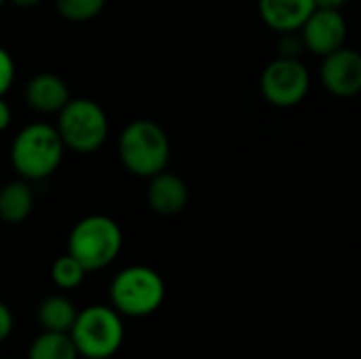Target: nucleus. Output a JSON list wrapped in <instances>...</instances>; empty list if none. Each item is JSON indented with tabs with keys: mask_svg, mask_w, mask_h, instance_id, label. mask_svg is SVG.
Returning a JSON list of instances; mask_svg holds the SVG:
<instances>
[{
	"mask_svg": "<svg viewBox=\"0 0 361 359\" xmlns=\"http://www.w3.org/2000/svg\"><path fill=\"white\" fill-rule=\"evenodd\" d=\"M171 144L165 129L152 118L131 121L118 138V159L137 178H154L167 169Z\"/></svg>",
	"mask_w": 361,
	"mask_h": 359,
	"instance_id": "nucleus-1",
	"label": "nucleus"
},
{
	"mask_svg": "<svg viewBox=\"0 0 361 359\" xmlns=\"http://www.w3.org/2000/svg\"><path fill=\"white\" fill-rule=\"evenodd\" d=\"M66 144L57 127L32 123L23 127L11 144V165L19 178L30 182L44 180L57 171L63 159Z\"/></svg>",
	"mask_w": 361,
	"mask_h": 359,
	"instance_id": "nucleus-2",
	"label": "nucleus"
},
{
	"mask_svg": "<svg viewBox=\"0 0 361 359\" xmlns=\"http://www.w3.org/2000/svg\"><path fill=\"white\" fill-rule=\"evenodd\" d=\"M123 248V231L116 220L104 214L85 216L74 224L68 237V252L91 271L106 269L116 260Z\"/></svg>",
	"mask_w": 361,
	"mask_h": 359,
	"instance_id": "nucleus-3",
	"label": "nucleus"
},
{
	"mask_svg": "<svg viewBox=\"0 0 361 359\" xmlns=\"http://www.w3.org/2000/svg\"><path fill=\"white\" fill-rule=\"evenodd\" d=\"M70 336L80 353L87 359L112 358L125 339L123 315L114 307L91 305L78 311L76 324L70 330Z\"/></svg>",
	"mask_w": 361,
	"mask_h": 359,
	"instance_id": "nucleus-4",
	"label": "nucleus"
},
{
	"mask_svg": "<svg viewBox=\"0 0 361 359\" xmlns=\"http://www.w3.org/2000/svg\"><path fill=\"white\" fill-rule=\"evenodd\" d=\"M165 300V281L150 267H127L110 284V303L125 317L152 315Z\"/></svg>",
	"mask_w": 361,
	"mask_h": 359,
	"instance_id": "nucleus-5",
	"label": "nucleus"
},
{
	"mask_svg": "<svg viewBox=\"0 0 361 359\" xmlns=\"http://www.w3.org/2000/svg\"><path fill=\"white\" fill-rule=\"evenodd\" d=\"M57 131L68 150L78 154L95 152L110 133L106 110L89 97H72L57 114Z\"/></svg>",
	"mask_w": 361,
	"mask_h": 359,
	"instance_id": "nucleus-6",
	"label": "nucleus"
},
{
	"mask_svg": "<svg viewBox=\"0 0 361 359\" xmlns=\"http://www.w3.org/2000/svg\"><path fill=\"white\" fill-rule=\"evenodd\" d=\"M311 89V74L298 57L273 59L260 76L262 97L275 108L298 106Z\"/></svg>",
	"mask_w": 361,
	"mask_h": 359,
	"instance_id": "nucleus-7",
	"label": "nucleus"
},
{
	"mask_svg": "<svg viewBox=\"0 0 361 359\" xmlns=\"http://www.w3.org/2000/svg\"><path fill=\"white\" fill-rule=\"evenodd\" d=\"M347 21L336 8H315L309 21L300 30L305 49L317 57H326L345 47L347 40Z\"/></svg>",
	"mask_w": 361,
	"mask_h": 359,
	"instance_id": "nucleus-8",
	"label": "nucleus"
},
{
	"mask_svg": "<svg viewBox=\"0 0 361 359\" xmlns=\"http://www.w3.org/2000/svg\"><path fill=\"white\" fill-rule=\"evenodd\" d=\"M322 83L336 97H353L361 93V53L343 47L322 57Z\"/></svg>",
	"mask_w": 361,
	"mask_h": 359,
	"instance_id": "nucleus-9",
	"label": "nucleus"
},
{
	"mask_svg": "<svg viewBox=\"0 0 361 359\" xmlns=\"http://www.w3.org/2000/svg\"><path fill=\"white\" fill-rule=\"evenodd\" d=\"M190 199L188 184L171 174V171H161L154 178H150L148 188H146V201L150 209L159 216H178L180 212L186 209Z\"/></svg>",
	"mask_w": 361,
	"mask_h": 359,
	"instance_id": "nucleus-10",
	"label": "nucleus"
},
{
	"mask_svg": "<svg viewBox=\"0 0 361 359\" xmlns=\"http://www.w3.org/2000/svg\"><path fill=\"white\" fill-rule=\"evenodd\" d=\"M315 0H258V11L262 21L281 34H292L302 30L309 17L315 13Z\"/></svg>",
	"mask_w": 361,
	"mask_h": 359,
	"instance_id": "nucleus-11",
	"label": "nucleus"
},
{
	"mask_svg": "<svg viewBox=\"0 0 361 359\" xmlns=\"http://www.w3.org/2000/svg\"><path fill=\"white\" fill-rule=\"evenodd\" d=\"M70 99L68 83L53 72H40L25 85V102L40 114H59Z\"/></svg>",
	"mask_w": 361,
	"mask_h": 359,
	"instance_id": "nucleus-12",
	"label": "nucleus"
},
{
	"mask_svg": "<svg viewBox=\"0 0 361 359\" xmlns=\"http://www.w3.org/2000/svg\"><path fill=\"white\" fill-rule=\"evenodd\" d=\"M34 209V190L30 180L17 178L2 186L0 190V218L6 224H21L30 218Z\"/></svg>",
	"mask_w": 361,
	"mask_h": 359,
	"instance_id": "nucleus-13",
	"label": "nucleus"
},
{
	"mask_svg": "<svg viewBox=\"0 0 361 359\" xmlns=\"http://www.w3.org/2000/svg\"><path fill=\"white\" fill-rule=\"evenodd\" d=\"M76 317H78L76 307L66 296H59V294L47 296L38 307V322L42 330L70 332L76 324Z\"/></svg>",
	"mask_w": 361,
	"mask_h": 359,
	"instance_id": "nucleus-14",
	"label": "nucleus"
},
{
	"mask_svg": "<svg viewBox=\"0 0 361 359\" xmlns=\"http://www.w3.org/2000/svg\"><path fill=\"white\" fill-rule=\"evenodd\" d=\"M80 353L70 336V332H51L44 330L38 334L30 349L27 359H78Z\"/></svg>",
	"mask_w": 361,
	"mask_h": 359,
	"instance_id": "nucleus-15",
	"label": "nucleus"
},
{
	"mask_svg": "<svg viewBox=\"0 0 361 359\" xmlns=\"http://www.w3.org/2000/svg\"><path fill=\"white\" fill-rule=\"evenodd\" d=\"M87 273L89 271L82 267V262L78 258H74L70 252L66 256H59L53 262V267H51V277H53L55 286L61 288V290H74V288H78L82 284V279H85Z\"/></svg>",
	"mask_w": 361,
	"mask_h": 359,
	"instance_id": "nucleus-16",
	"label": "nucleus"
},
{
	"mask_svg": "<svg viewBox=\"0 0 361 359\" xmlns=\"http://www.w3.org/2000/svg\"><path fill=\"white\" fill-rule=\"evenodd\" d=\"M53 2H55L57 13L66 21H72V23L91 21L106 6V0H53Z\"/></svg>",
	"mask_w": 361,
	"mask_h": 359,
	"instance_id": "nucleus-17",
	"label": "nucleus"
},
{
	"mask_svg": "<svg viewBox=\"0 0 361 359\" xmlns=\"http://www.w3.org/2000/svg\"><path fill=\"white\" fill-rule=\"evenodd\" d=\"M15 76H17V66H15V59L11 57L8 51H0V93L4 95L13 83H15Z\"/></svg>",
	"mask_w": 361,
	"mask_h": 359,
	"instance_id": "nucleus-18",
	"label": "nucleus"
},
{
	"mask_svg": "<svg viewBox=\"0 0 361 359\" xmlns=\"http://www.w3.org/2000/svg\"><path fill=\"white\" fill-rule=\"evenodd\" d=\"M13 326H15L13 311L6 305H0V341H6L11 336Z\"/></svg>",
	"mask_w": 361,
	"mask_h": 359,
	"instance_id": "nucleus-19",
	"label": "nucleus"
},
{
	"mask_svg": "<svg viewBox=\"0 0 361 359\" xmlns=\"http://www.w3.org/2000/svg\"><path fill=\"white\" fill-rule=\"evenodd\" d=\"M11 108H8V102L6 99H0V129L4 131L8 125H11Z\"/></svg>",
	"mask_w": 361,
	"mask_h": 359,
	"instance_id": "nucleus-20",
	"label": "nucleus"
},
{
	"mask_svg": "<svg viewBox=\"0 0 361 359\" xmlns=\"http://www.w3.org/2000/svg\"><path fill=\"white\" fill-rule=\"evenodd\" d=\"M315 2L317 8H336V11H341L347 4V0H315Z\"/></svg>",
	"mask_w": 361,
	"mask_h": 359,
	"instance_id": "nucleus-21",
	"label": "nucleus"
},
{
	"mask_svg": "<svg viewBox=\"0 0 361 359\" xmlns=\"http://www.w3.org/2000/svg\"><path fill=\"white\" fill-rule=\"evenodd\" d=\"M4 2H8L17 8H32V6H38L42 0H4Z\"/></svg>",
	"mask_w": 361,
	"mask_h": 359,
	"instance_id": "nucleus-22",
	"label": "nucleus"
}]
</instances>
